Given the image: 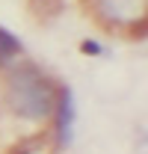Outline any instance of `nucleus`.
I'll return each mask as SVG.
<instances>
[{"label": "nucleus", "mask_w": 148, "mask_h": 154, "mask_svg": "<svg viewBox=\"0 0 148 154\" xmlns=\"http://www.w3.org/2000/svg\"><path fill=\"white\" fill-rule=\"evenodd\" d=\"M56 95H59V89H54L51 77L42 68L30 65V62L6 68V101L18 119H27V122L51 119L56 107Z\"/></svg>", "instance_id": "f257e3e1"}, {"label": "nucleus", "mask_w": 148, "mask_h": 154, "mask_svg": "<svg viewBox=\"0 0 148 154\" xmlns=\"http://www.w3.org/2000/svg\"><path fill=\"white\" fill-rule=\"evenodd\" d=\"M89 6L107 27H133L148 21V0H89Z\"/></svg>", "instance_id": "f03ea898"}, {"label": "nucleus", "mask_w": 148, "mask_h": 154, "mask_svg": "<svg viewBox=\"0 0 148 154\" xmlns=\"http://www.w3.org/2000/svg\"><path fill=\"white\" fill-rule=\"evenodd\" d=\"M54 113H56V139H59V145H71V136H74V95H71V89H59Z\"/></svg>", "instance_id": "7ed1b4c3"}, {"label": "nucleus", "mask_w": 148, "mask_h": 154, "mask_svg": "<svg viewBox=\"0 0 148 154\" xmlns=\"http://www.w3.org/2000/svg\"><path fill=\"white\" fill-rule=\"evenodd\" d=\"M15 57H21V42L0 27V65H9Z\"/></svg>", "instance_id": "20e7f679"}, {"label": "nucleus", "mask_w": 148, "mask_h": 154, "mask_svg": "<svg viewBox=\"0 0 148 154\" xmlns=\"http://www.w3.org/2000/svg\"><path fill=\"white\" fill-rule=\"evenodd\" d=\"M21 154H39V151H33V148H27V151H21Z\"/></svg>", "instance_id": "39448f33"}]
</instances>
